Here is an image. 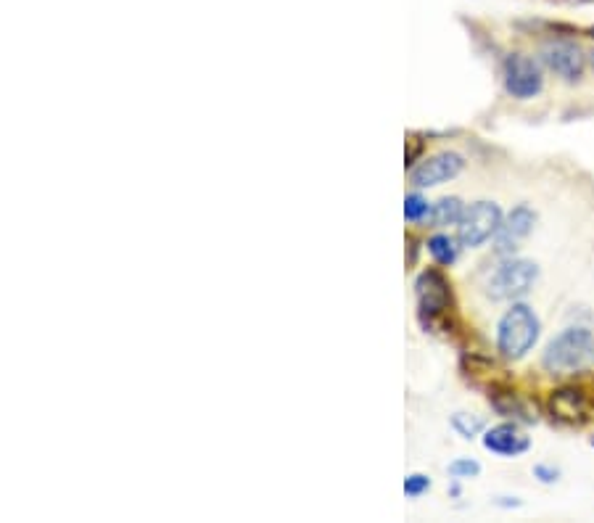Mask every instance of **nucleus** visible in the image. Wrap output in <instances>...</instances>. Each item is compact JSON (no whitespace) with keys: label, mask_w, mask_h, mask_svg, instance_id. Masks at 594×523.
Returning a JSON list of instances; mask_svg holds the SVG:
<instances>
[{"label":"nucleus","mask_w":594,"mask_h":523,"mask_svg":"<svg viewBox=\"0 0 594 523\" xmlns=\"http://www.w3.org/2000/svg\"><path fill=\"white\" fill-rule=\"evenodd\" d=\"M594 365V333L587 325H568L544 347L542 368L550 376H579Z\"/></svg>","instance_id":"nucleus-1"},{"label":"nucleus","mask_w":594,"mask_h":523,"mask_svg":"<svg viewBox=\"0 0 594 523\" xmlns=\"http://www.w3.org/2000/svg\"><path fill=\"white\" fill-rule=\"evenodd\" d=\"M542 336V320L528 304L513 302L497 323V352L507 362L523 360Z\"/></svg>","instance_id":"nucleus-2"},{"label":"nucleus","mask_w":594,"mask_h":523,"mask_svg":"<svg viewBox=\"0 0 594 523\" xmlns=\"http://www.w3.org/2000/svg\"><path fill=\"white\" fill-rule=\"evenodd\" d=\"M415 299H418V320L426 331H449V315L455 307L452 283L441 270H423L415 280Z\"/></svg>","instance_id":"nucleus-3"},{"label":"nucleus","mask_w":594,"mask_h":523,"mask_svg":"<svg viewBox=\"0 0 594 523\" xmlns=\"http://www.w3.org/2000/svg\"><path fill=\"white\" fill-rule=\"evenodd\" d=\"M539 265L523 257H505L486 283V296L492 302H518L536 286Z\"/></svg>","instance_id":"nucleus-4"},{"label":"nucleus","mask_w":594,"mask_h":523,"mask_svg":"<svg viewBox=\"0 0 594 523\" xmlns=\"http://www.w3.org/2000/svg\"><path fill=\"white\" fill-rule=\"evenodd\" d=\"M502 85L507 96L515 101H531L544 90L542 64L526 53H507L502 61Z\"/></svg>","instance_id":"nucleus-5"},{"label":"nucleus","mask_w":594,"mask_h":523,"mask_svg":"<svg viewBox=\"0 0 594 523\" xmlns=\"http://www.w3.org/2000/svg\"><path fill=\"white\" fill-rule=\"evenodd\" d=\"M502 209L494 201H476L465 207L462 220L457 222V238L462 249H481L486 241H492L502 225Z\"/></svg>","instance_id":"nucleus-6"},{"label":"nucleus","mask_w":594,"mask_h":523,"mask_svg":"<svg viewBox=\"0 0 594 523\" xmlns=\"http://www.w3.org/2000/svg\"><path fill=\"white\" fill-rule=\"evenodd\" d=\"M539 61L550 69L555 77L565 82H579L587 69V53L581 51V45L568 37H550L539 48Z\"/></svg>","instance_id":"nucleus-7"},{"label":"nucleus","mask_w":594,"mask_h":523,"mask_svg":"<svg viewBox=\"0 0 594 523\" xmlns=\"http://www.w3.org/2000/svg\"><path fill=\"white\" fill-rule=\"evenodd\" d=\"M547 415L563 428H581L592 420V402L579 386H558L547 397Z\"/></svg>","instance_id":"nucleus-8"},{"label":"nucleus","mask_w":594,"mask_h":523,"mask_svg":"<svg viewBox=\"0 0 594 523\" xmlns=\"http://www.w3.org/2000/svg\"><path fill=\"white\" fill-rule=\"evenodd\" d=\"M465 170V156L457 154V151H439V154H431L426 159H420L415 167L410 170V183L423 191V188H436V185H444L449 180H455L460 172Z\"/></svg>","instance_id":"nucleus-9"},{"label":"nucleus","mask_w":594,"mask_h":523,"mask_svg":"<svg viewBox=\"0 0 594 523\" xmlns=\"http://www.w3.org/2000/svg\"><path fill=\"white\" fill-rule=\"evenodd\" d=\"M536 225V212L528 204H518L515 209H510L502 225H499V233L494 236V249H497L499 257H513L515 249H521V244L526 241L531 233H534Z\"/></svg>","instance_id":"nucleus-10"},{"label":"nucleus","mask_w":594,"mask_h":523,"mask_svg":"<svg viewBox=\"0 0 594 523\" xmlns=\"http://www.w3.org/2000/svg\"><path fill=\"white\" fill-rule=\"evenodd\" d=\"M481 444H484L486 452L510 460V457H521L531 450V436L523 431L521 423L505 420V423L486 428L484 434H481Z\"/></svg>","instance_id":"nucleus-11"},{"label":"nucleus","mask_w":594,"mask_h":523,"mask_svg":"<svg viewBox=\"0 0 594 523\" xmlns=\"http://www.w3.org/2000/svg\"><path fill=\"white\" fill-rule=\"evenodd\" d=\"M489 405H492L502 418H510L515 420V423H534L536 420V413H531V405H528L526 399L510 389H499V386L489 389Z\"/></svg>","instance_id":"nucleus-12"},{"label":"nucleus","mask_w":594,"mask_h":523,"mask_svg":"<svg viewBox=\"0 0 594 523\" xmlns=\"http://www.w3.org/2000/svg\"><path fill=\"white\" fill-rule=\"evenodd\" d=\"M462 214H465V204H462V199H457V196H444V199H439L436 204L431 207V214H428V228H452L457 222L462 220Z\"/></svg>","instance_id":"nucleus-13"},{"label":"nucleus","mask_w":594,"mask_h":523,"mask_svg":"<svg viewBox=\"0 0 594 523\" xmlns=\"http://www.w3.org/2000/svg\"><path fill=\"white\" fill-rule=\"evenodd\" d=\"M428 254H431V259L436 262L439 267H452L457 262V257H460V238L457 236H447V233H433L431 238H428L426 244Z\"/></svg>","instance_id":"nucleus-14"},{"label":"nucleus","mask_w":594,"mask_h":523,"mask_svg":"<svg viewBox=\"0 0 594 523\" xmlns=\"http://www.w3.org/2000/svg\"><path fill=\"white\" fill-rule=\"evenodd\" d=\"M449 426H452V431H455L457 436H462L465 442L476 439V436H481L486 431L484 418L473 413H455L449 418Z\"/></svg>","instance_id":"nucleus-15"},{"label":"nucleus","mask_w":594,"mask_h":523,"mask_svg":"<svg viewBox=\"0 0 594 523\" xmlns=\"http://www.w3.org/2000/svg\"><path fill=\"white\" fill-rule=\"evenodd\" d=\"M431 201L423 196L420 191H412L404 196V220L412 222V225H418V222H426L428 214H431Z\"/></svg>","instance_id":"nucleus-16"},{"label":"nucleus","mask_w":594,"mask_h":523,"mask_svg":"<svg viewBox=\"0 0 594 523\" xmlns=\"http://www.w3.org/2000/svg\"><path fill=\"white\" fill-rule=\"evenodd\" d=\"M447 473L457 481L478 479V476H481V463H478L476 457H457V460H452V463H449Z\"/></svg>","instance_id":"nucleus-17"},{"label":"nucleus","mask_w":594,"mask_h":523,"mask_svg":"<svg viewBox=\"0 0 594 523\" xmlns=\"http://www.w3.org/2000/svg\"><path fill=\"white\" fill-rule=\"evenodd\" d=\"M431 476H426V473H410L407 479H404V494L410 497V500H418V497H423V494L431 489Z\"/></svg>","instance_id":"nucleus-18"},{"label":"nucleus","mask_w":594,"mask_h":523,"mask_svg":"<svg viewBox=\"0 0 594 523\" xmlns=\"http://www.w3.org/2000/svg\"><path fill=\"white\" fill-rule=\"evenodd\" d=\"M534 479L539 481V484H544V487H552V484H558L560 476H563V471L560 468H555V465H547V463H536L534 465Z\"/></svg>","instance_id":"nucleus-19"},{"label":"nucleus","mask_w":594,"mask_h":523,"mask_svg":"<svg viewBox=\"0 0 594 523\" xmlns=\"http://www.w3.org/2000/svg\"><path fill=\"white\" fill-rule=\"evenodd\" d=\"M420 151H423V140H418V138L407 140V156H404L407 162H404V164H407L410 170H412V167H415V164L420 162V159H418Z\"/></svg>","instance_id":"nucleus-20"},{"label":"nucleus","mask_w":594,"mask_h":523,"mask_svg":"<svg viewBox=\"0 0 594 523\" xmlns=\"http://www.w3.org/2000/svg\"><path fill=\"white\" fill-rule=\"evenodd\" d=\"M499 508H521L523 502L518 497H497Z\"/></svg>","instance_id":"nucleus-21"},{"label":"nucleus","mask_w":594,"mask_h":523,"mask_svg":"<svg viewBox=\"0 0 594 523\" xmlns=\"http://www.w3.org/2000/svg\"><path fill=\"white\" fill-rule=\"evenodd\" d=\"M589 64H592V69H594V51L589 53Z\"/></svg>","instance_id":"nucleus-22"},{"label":"nucleus","mask_w":594,"mask_h":523,"mask_svg":"<svg viewBox=\"0 0 594 523\" xmlns=\"http://www.w3.org/2000/svg\"><path fill=\"white\" fill-rule=\"evenodd\" d=\"M587 32H589V37H592V40H594V27H589Z\"/></svg>","instance_id":"nucleus-23"},{"label":"nucleus","mask_w":594,"mask_h":523,"mask_svg":"<svg viewBox=\"0 0 594 523\" xmlns=\"http://www.w3.org/2000/svg\"><path fill=\"white\" fill-rule=\"evenodd\" d=\"M589 444H592V447H594V436H592V439H589Z\"/></svg>","instance_id":"nucleus-24"}]
</instances>
